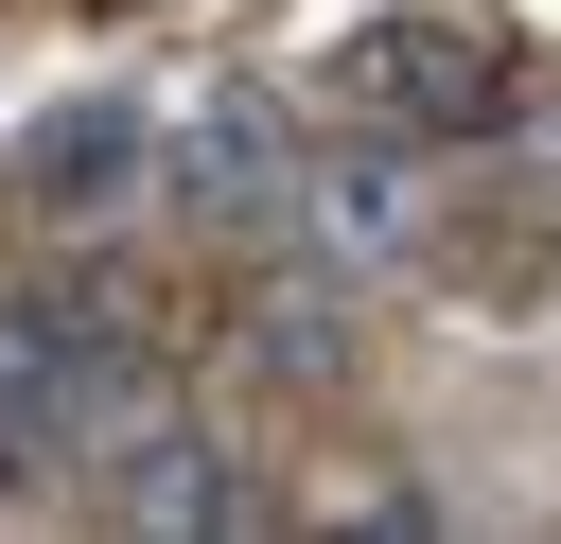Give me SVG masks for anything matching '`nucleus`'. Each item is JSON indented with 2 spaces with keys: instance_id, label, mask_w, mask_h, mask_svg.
Segmentation results:
<instances>
[{
  "instance_id": "obj_2",
  "label": "nucleus",
  "mask_w": 561,
  "mask_h": 544,
  "mask_svg": "<svg viewBox=\"0 0 561 544\" xmlns=\"http://www.w3.org/2000/svg\"><path fill=\"white\" fill-rule=\"evenodd\" d=\"M333 105L386 123V140H491V123L526 105V70H508V35H473V18H386V35L333 53Z\"/></svg>"
},
{
  "instance_id": "obj_4",
  "label": "nucleus",
  "mask_w": 561,
  "mask_h": 544,
  "mask_svg": "<svg viewBox=\"0 0 561 544\" xmlns=\"http://www.w3.org/2000/svg\"><path fill=\"white\" fill-rule=\"evenodd\" d=\"M0 193H18L35 228H105V211H140V193H158V105H140V88H88V105L18 123Z\"/></svg>"
},
{
  "instance_id": "obj_3",
  "label": "nucleus",
  "mask_w": 561,
  "mask_h": 544,
  "mask_svg": "<svg viewBox=\"0 0 561 544\" xmlns=\"http://www.w3.org/2000/svg\"><path fill=\"white\" fill-rule=\"evenodd\" d=\"M88 491H105V526H193V544H263V526H280V491H263L210 421H158V404L88 456Z\"/></svg>"
},
{
  "instance_id": "obj_5",
  "label": "nucleus",
  "mask_w": 561,
  "mask_h": 544,
  "mask_svg": "<svg viewBox=\"0 0 561 544\" xmlns=\"http://www.w3.org/2000/svg\"><path fill=\"white\" fill-rule=\"evenodd\" d=\"M158 193H175V211H210V228H263V211L298 193V158H280V105H263V88H210V105H175V123H158Z\"/></svg>"
},
{
  "instance_id": "obj_1",
  "label": "nucleus",
  "mask_w": 561,
  "mask_h": 544,
  "mask_svg": "<svg viewBox=\"0 0 561 544\" xmlns=\"http://www.w3.org/2000/svg\"><path fill=\"white\" fill-rule=\"evenodd\" d=\"M140 421V333L105 298H0V491H70Z\"/></svg>"
},
{
  "instance_id": "obj_6",
  "label": "nucleus",
  "mask_w": 561,
  "mask_h": 544,
  "mask_svg": "<svg viewBox=\"0 0 561 544\" xmlns=\"http://www.w3.org/2000/svg\"><path fill=\"white\" fill-rule=\"evenodd\" d=\"M280 211H298V228H316L333 263H403V246H421V140H368V158L298 175Z\"/></svg>"
}]
</instances>
